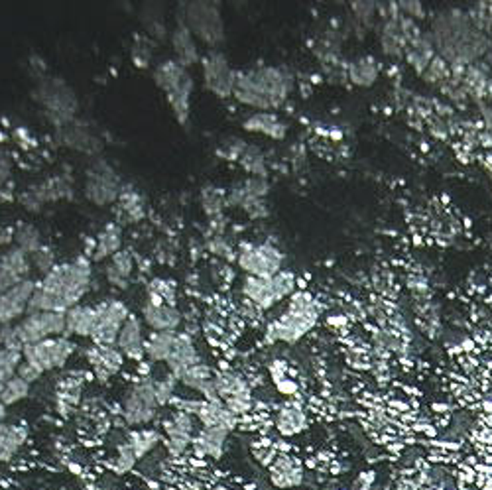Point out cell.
I'll use <instances>...</instances> for the list:
<instances>
[{"label":"cell","mask_w":492,"mask_h":490,"mask_svg":"<svg viewBox=\"0 0 492 490\" xmlns=\"http://www.w3.org/2000/svg\"><path fill=\"white\" fill-rule=\"evenodd\" d=\"M270 480L278 489H294L304 482V466L299 459L290 455H278L270 465Z\"/></svg>","instance_id":"ffe728a7"},{"label":"cell","mask_w":492,"mask_h":490,"mask_svg":"<svg viewBox=\"0 0 492 490\" xmlns=\"http://www.w3.org/2000/svg\"><path fill=\"white\" fill-rule=\"evenodd\" d=\"M36 288L37 282L30 278L0 294V325H12L24 317Z\"/></svg>","instance_id":"4fadbf2b"},{"label":"cell","mask_w":492,"mask_h":490,"mask_svg":"<svg viewBox=\"0 0 492 490\" xmlns=\"http://www.w3.org/2000/svg\"><path fill=\"white\" fill-rule=\"evenodd\" d=\"M75 351H77V344L69 337H53L42 343L26 344L22 356L26 362L34 365L42 372H51V370L65 367L69 358L75 355Z\"/></svg>","instance_id":"9c48e42d"},{"label":"cell","mask_w":492,"mask_h":490,"mask_svg":"<svg viewBox=\"0 0 492 490\" xmlns=\"http://www.w3.org/2000/svg\"><path fill=\"white\" fill-rule=\"evenodd\" d=\"M97 325V306H75L65 313V337L91 339Z\"/></svg>","instance_id":"44dd1931"},{"label":"cell","mask_w":492,"mask_h":490,"mask_svg":"<svg viewBox=\"0 0 492 490\" xmlns=\"http://www.w3.org/2000/svg\"><path fill=\"white\" fill-rule=\"evenodd\" d=\"M177 20H182L193 36L211 48L225 42V22L219 2H182Z\"/></svg>","instance_id":"5b68a950"},{"label":"cell","mask_w":492,"mask_h":490,"mask_svg":"<svg viewBox=\"0 0 492 490\" xmlns=\"http://www.w3.org/2000/svg\"><path fill=\"white\" fill-rule=\"evenodd\" d=\"M292 91V77L280 67H258L248 71H236L233 98L236 103L270 112L280 109Z\"/></svg>","instance_id":"7a4b0ae2"},{"label":"cell","mask_w":492,"mask_h":490,"mask_svg":"<svg viewBox=\"0 0 492 490\" xmlns=\"http://www.w3.org/2000/svg\"><path fill=\"white\" fill-rule=\"evenodd\" d=\"M201 73H203L205 89L213 93L215 97L222 98V100L233 97L236 71L222 51L211 49L201 58Z\"/></svg>","instance_id":"30bf717a"},{"label":"cell","mask_w":492,"mask_h":490,"mask_svg":"<svg viewBox=\"0 0 492 490\" xmlns=\"http://www.w3.org/2000/svg\"><path fill=\"white\" fill-rule=\"evenodd\" d=\"M184 321L182 311L177 306H168L164 301L148 299L142 306V323L148 325L152 331H177Z\"/></svg>","instance_id":"e0dca14e"},{"label":"cell","mask_w":492,"mask_h":490,"mask_svg":"<svg viewBox=\"0 0 492 490\" xmlns=\"http://www.w3.org/2000/svg\"><path fill=\"white\" fill-rule=\"evenodd\" d=\"M132 313L121 299H105L97 304V325L91 335L93 344H116L118 333Z\"/></svg>","instance_id":"8fae6325"},{"label":"cell","mask_w":492,"mask_h":490,"mask_svg":"<svg viewBox=\"0 0 492 490\" xmlns=\"http://www.w3.org/2000/svg\"><path fill=\"white\" fill-rule=\"evenodd\" d=\"M240 126L246 132L264 134L268 136V138H274V140H282L288 134V126L274 112H252V114L246 116Z\"/></svg>","instance_id":"603a6c76"},{"label":"cell","mask_w":492,"mask_h":490,"mask_svg":"<svg viewBox=\"0 0 492 490\" xmlns=\"http://www.w3.org/2000/svg\"><path fill=\"white\" fill-rule=\"evenodd\" d=\"M179 331H152L146 337L144 353L150 362H166L173 351V343Z\"/></svg>","instance_id":"4316f807"},{"label":"cell","mask_w":492,"mask_h":490,"mask_svg":"<svg viewBox=\"0 0 492 490\" xmlns=\"http://www.w3.org/2000/svg\"><path fill=\"white\" fill-rule=\"evenodd\" d=\"M22 360H24L22 351L2 349V347H0V392H2V388L6 386V382L16 376V370H18Z\"/></svg>","instance_id":"74e56055"},{"label":"cell","mask_w":492,"mask_h":490,"mask_svg":"<svg viewBox=\"0 0 492 490\" xmlns=\"http://www.w3.org/2000/svg\"><path fill=\"white\" fill-rule=\"evenodd\" d=\"M14 243L20 250H24L28 256H32L42 248V234L37 231L36 225L32 222H18L14 229Z\"/></svg>","instance_id":"836d02e7"},{"label":"cell","mask_w":492,"mask_h":490,"mask_svg":"<svg viewBox=\"0 0 492 490\" xmlns=\"http://www.w3.org/2000/svg\"><path fill=\"white\" fill-rule=\"evenodd\" d=\"M272 286H274L278 301H282L285 297H292L295 294V286H297L295 274L290 270H282L276 276H272Z\"/></svg>","instance_id":"b9f144b4"},{"label":"cell","mask_w":492,"mask_h":490,"mask_svg":"<svg viewBox=\"0 0 492 490\" xmlns=\"http://www.w3.org/2000/svg\"><path fill=\"white\" fill-rule=\"evenodd\" d=\"M4 417H6V405L0 404V423H4Z\"/></svg>","instance_id":"f5cc1de1"},{"label":"cell","mask_w":492,"mask_h":490,"mask_svg":"<svg viewBox=\"0 0 492 490\" xmlns=\"http://www.w3.org/2000/svg\"><path fill=\"white\" fill-rule=\"evenodd\" d=\"M152 77L158 89L166 93L168 105L175 114V121L185 126L191 116V95L195 89L189 69L175 60H164L154 67Z\"/></svg>","instance_id":"277c9868"},{"label":"cell","mask_w":492,"mask_h":490,"mask_svg":"<svg viewBox=\"0 0 492 490\" xmlns=\"http://www.w3.org/2000/svg\"><path fill=\"white\" fill-rule=\"evenodd\" d=\"M201 207L211 219L221 217L222 211L227 207V191H222L215 185H205L201 191Z\"/></svg>","instance_id":"d590c367"},{"label":"cell","mask_w":492,"mask_h":490,"mask_svg":"<svg viewBox=\"0 0 492 490\" xmlns=\"http://www.w3.org/2000/svg\"><path fill=\"white\" fill-rule=\"evenodd\" d=\"M236 266L245 272L246 276L254 278H272L282 272L283 254L278 246L270 243L260 245H240L236 252Z\"/></svg>","instance_id":"52a82bcc"},{"label":"cell","mask_w":492,"mask_h":490,"mask_svg":"<svg viewBox=\"0 0 492 490\" xmlns=\"http://www.w3.org/2000/svg\"><path fill=\"white\" fill-rule=\"evenodd\" d=\"M142 325H144L142 319L130 315L118 333V341H116V349L123 353L124 358L134 360V362H142L146 358V353H144L146 337H144Z\"/></svg>","instance_id":"ac0fdd59"},{"label":"cell","mask_w":492,"mask_h":490,"mask_svg":"<svg viewBox=\"0 0 492 490\" xmlns=\"http://www.w3.org/2000/svg\"><path fill=\"white\" fill-rule=\"evenodd\" d=\"M134 272V258L128 250H121L111 258V262L105 268V276L111 286L118 288V290H128L130 283V276Z\"/></svg>","instance_id":"484cf974"},{"label":"cell","mask_w":492,"mask_h":490,"mask_svg":"<svg viewBox=\"0 0 492 490\" xmlns=\"http://www.w3.org/2000/svg\"><path fill=\"white\" fill-rule=\"evenodd\" d=\"M207 250H209L213 256L225 258V260H233V258L236 256L233 246L229 245V240H227L222 234H215L213 238L207 240ZM234 260H236V258H234Z\"/></svg>","instance_id":"f6af8a7d"},{"label":"cell","mask_w":492,"mask_h":490,"mask_svg":"<svg viewBox=\"0 0 492 490\" xmlns=\"http://www.w3.org/2000/svg\"><path fill=\"white\" fill-rule=\"evenodd\" d=\"M136 461H138V457L132 451V447L128 443H123V445H118V459L114 463V471L118 475H124V473H128L136 465Z\"/></svg>","instance_id":"bcb514c9"},{"label":"cell","mask_w":492,"mask_h":490,"mask_svg":"<svg viewBox=\"0 0 492 490\" xmlns=\"http://www.w3.org/2000/svg\"><path fill=\"white\" fill-rule=\"evenodd\" d=\"M170 42H172V48L175 51V62L182 63L184 67H191L195 63H201V55H199V49H197L195 36L189 32V28L177 20V24L173 28V32L170 34Z\"/></svg>","instance_id":"7402d4cb"},{"label":"cell","mask_w":492,"mask_h":490,"mask_svg":"<svg viewBox=\"0 0 492 490\" xmlns=\"http://www.w3.org/2000/svg\"><path fill=\"white\" fill-rule=\"evenodd\" d=\"M121 189H123V185L118 182L116 173L112 172L105 161H100V164L97 161L93 166V170L87 173L83 193L93 205L105 207V205H111L114 201H118Z\"/></svg>","instance_id":"7c38bea8"},{"label":"cell","mask_w":492,"mask_h":490,"mask_svg":"<svg viewBox=\"0 0 492 490\" xmlns=\"http://www.w3.org/2000/svg\"><path fill=\"white\" fill-rule=\"evenodd\" d=\"M16 376H18V378H22L24 382H28V384L32 386L34 382H37V380L44 376V372H42L39 368L34 367V365H30V362L22 360V362H20V367H18V370H16Z\"/></svg>","instance_id":"681fc988"},{"label":"cell","mask_w":492,"mask_h":490,"mask_svg":"<svg viewBox=\"0 0 492 490\" xmlns=\"http://www.w3.org/2000/svg\"><path fill=\"white\" fill-rule=\"evenodd\" d=\"M14 331L22 347L42 343L53 337H65V313H53V311L26 313L18 323H14Z\"/></svg>","instance_id":"ba28073f"},{"label":"cell","mask_w":492,"mask_h":490,"mask_svg":"<svg viewBox=\"0 0 492 490\" xmlns=\"http://www.w3.org/2000/svg\"><path fill=\"white\" fill-rule=\"evenodd\" d=\"M91 283L93 266L89 258L77 256L71 262H62L37 282L36 292L28 306V313H67L71 307L81 304V299L91 290Z\"/></svg>","instance_id":"6da1fadb"},{"label":"cell","mask_w":492,"mask_h":490,"mask_svg":"<svg viewBox=\"0 0 492 490\" xmlns=\"http://www.w3.org/2000/svg\"><path fill=\"white\" fill-rule=\"evenodd\" d=\"M0 347L2 349H14V351H24L22 343L18 341L12 325H0Z\"/></svg>","instance_id":"c3c4849f"},{"label":"cell","mask_w":492,"mask_h":490,"mask_svg":"<svg viewBox=\"0 0 492 490\" xmlns=\"http://www.w3.org/2000/svg\"><path fill=\"white\" fill-rule=\"evenodd\" d=\"M276 384V388L280 390L282 394H288V396H292V394L297 392V384H295L294 380H290L288 376H283V378H280L278 382H274Z\"/></svg>","instance_id":"816d5d0a"},{"label":"cell","mask_w":492,"mask_h":490,"mask_svg":"<svg viewBox=\"0 0 492 490\" xmlns=\"http://www.w3.org/2000/svg\"><path fill=\"white\" fill-rule=\"evenodd\" d=\"M199 362H203L201 355L197 353V347L193 343V337L189 333L179 331L175 337L173 343V351L170 358L166 360V367L172 372L175 378H179L185 370H189L191 367H195Z\"/></svg>","instance_id":"d6986e66"},{"label":"cell","mask_w":492,"mask_h":490,"mask_svg":"<svg viewBox=\"0 0 492 490\" xmlns=\"http://www.w3.org/2000/svg\"><path fill=\"white\" fill-rule=\"evenodd\" d=\"M160 408L154 388L152 376H140L134 380L130 390L123 400V417L128 426H144L156 417V410Z\"/></svg>","instance_id":"8992f818"},{"label":"cell","mask_w":492,"mask_h":490,"mask_svg":"<svg viewBox=\"0 0 492 490\" xmlns=\"http://www.w3.org/2000/svg\"><path fill=\"white\" fill-rule=\"evenodd\" d=\"M30 262H32V270H36L42 276H46V274H49L51 270L58 266L55 264V250L44 245L37 252H34L30 256Z\"/></svg>","instance_id":"7bdbcfd3"},{"label":"cell","mask_w":492,"mask_h":490,"mask_svg":"<svg viewBox=\"0 0 492 490\" xmlns=\"http://www.w3.org/2000/svg\"><path fill=\"white\" fill-rule=\"evenodd\" d=\"M161 441L160 431L156 429H138V431H130L128 435V445L132 447V451L138 459H142L144 455H148L158 443Z\"/></svg>","instance_id":"e575fe53"},{"label":"cell","mask_w":492,"mask_h":490,"mask_svg":"<svg viewBox=\"0 0 492 490\" xmlns=\"http://www.w3.org/2000/svg\"><path fill=\"white\" fill-rule=\"evenodd\" d=\"M30 272H32V262L24 250L12 246L6 252H2L0 254V294L8 292L10 288L24 280H30Z\"/></svg>","instance_id":"9a60e30c"},{"label":"cell","mask_w":492,"mask_h":490,"mask_svg":"<svg viewBox=\"0 0 492 490\" xmlns=\"http://www.w3.org/2000/svg\"><path fill=\"white\" fill-rule=\"evenodd\" d=\"M118 215L126 222H138L144 219L146 209H144V199L142 195L134 191L132 187L123 185L121 197H118Z\"/></svg>","instance_id":"1f68e13d"},{"label":"cell","mask_w":492,"mask_h":490,"mask_svg":"<svg viewBox=\"0 0 492 490\" xmlns=\"http://www.w3.org/2000/svg\"><path fill=\"white\" fill-rule=\"evenodd\" d=\"M308 426V417L304 414V410L299 405L295 404H288L283 405L282 410L278 412V417H276V428L278 431L285 435V437H292V435H297L299 431H304Z\"/></svg>","instance_id":"f546056e"},{"label":"cell","mask_w":492,"mask_h":490,"mask_svg":"<svg viewBox=\"0 0 492 490\" xmlns=\"http://www.w3.org/2000/svg\"><path fill=\"white\" fill-rule=\"evenodd\" d=\"M175 386H177V378L173 376L170 370H168L166 374L158 376V378H154V388H156L158 404H172V400L175 398Z\"/></svg>","instance_id":"60d3db41"},{"label":"cell","mask_w":492,"mask_h":490,"mask_svg":"<svg viewBox=\"0 0 492 490\" xmlns=\"http://www.w3.org/2000/svg\"><path fill=\"white\" fill-rule=\"evenodd\" d=\"M123 250V227L118 222H107L95 238V250L91 254L93 262H103Z\"/></svg>","instance_id":"d4e9b609"},{"label":"cell","mask_w":492,"mask_h":490,"mask_svg":"<svg viewBox=\"0 0 492 490\" xmlns=\"http://www.w3.org/2000/svg\"><path fill=\"white\" fill-rule=\"evenodd\" d=\"M238 164L243 166V170L246 173H250V177H268V168H266L264 154L254 144L246 146L245 154L240 156Z\"/></svg>","instance_id":"8d00e7d4"},{"label":"cell","mask_w":492,"mask_h":490,"mask_svg":"<svg viewBox=\"0 0 492 490\" xmlns=\"http://www.w3.org/2000/svg\"><path fill=\"white\" fill-rule=\"evenodd\" d=\"M238 311H240V317L243 319H248V321H254V319H258L264 311L260 309V307H256L252 301H248V299H243L240 301V307H238Z\"/></svg>","instance_id":"f907efd6"},{"label":"cell","mask_w":492,"mask_h":490,"mask_svg":"<svg viewBox=\"0 0 492 490\" xmlns=\"http://www.w3.org/2000/svg\"><path fill=\"white\" fill-rule=\"evenodd\" d=\"M28 394H30V384L24 382L22 378H18V376H14V378L8 380L6 386L2 388V392H0V404L10 408V405L26 400Z\"/></svg>","instance_id":"f35d334b"},{"label":"cell","mask_w":492,"mask_h":490,"mask_svg":"<svg viewBox=\"0 0 492 490\" xmlns=\"http://www.w3.org/2000/svg\"><path fill=\"white\" fill-rule=\"evenodd\" d=\"M28 439V429L20 426L0 423V463L10 461Z\"/></svg>","instance_id":"4dcf8cb0"},{"label":"cell","mask_w":492,"mask_h":490,"mask_svg":"<svg viewBox=\"0 0 492 490\" xmlns=\"http://www.w3.org/2000/svg\"><path fill=\"white\" fill-rule=\"evenodd\" d=\"M319 319V307L308 292H295L288 309L266 325V343H297Z\"/></svg>","instance_id":"3957f363"},{"label":"cell","mask_w":492,"mask_h":490,"mask_svg":"<svg viewBox=\"0 0 492 490\" xmlns=\"http://www.w3.org/2000/svg\"><path fill=\"white\" fill-rule=\"evenodd\" d=\"M229 431L222 428H203L193 439V449L197 455H207L219 459L222 455V445L227 441Z\"/></svg>","instance_id":"83f0119b"},{"label":"cell","mask_w":492,"mask_h":490,"mask_svg":"<svg viewBox=\"0 0 492 490\" xmlns=\"http://www.w3.org/2000/svg\"><path fill=\"white\" fill-rule=\"evenodd\" d=\"M243 295L248 301H252L254 306L260 307L262 311H268L278 304V297L272 286V278H254V276H246L243 280Z\"/></svg>","instance_id":"cb8c5ba5"},{"label":"cell","mask_w":492,"mask_h":490,"mask_svg":"<svg viewBox=\"0 0 492 490\" xmlns=\"http://www.w3.org/2000/svg\"><path fill=\"white\" fill-rule=\"evenodd\" d=\"M246 146H248V144H246L245 140H240V138H236V136H231V138H227V140L222 142L221 146L217 148V154H219L222 159L238 161L240 156L245 154Z\"/></svg>","instance_id":"ee69618b"},{"label":"cell","mask_w":492,"mask_h":490,"mask_svg":"<svg viewBox=\"0 0 492 490\" xmlns=\"http://www.w3.org/2000/svg\"><path fill=\"white\" fill-rule=\"evenodd\" d=\"M85 356L100 384H107L114 374L123 370L124 356L116 344H91Z\"/></svg>","instance_id":"2e32d148"},{"label":"cell","mask_w":492,"mask_h":490,"mask_svg":"<svg viewBox=\"0 0 492 490\" xmlns=\"http://www.w3.org/2000/svg\"><path fill=\"white\" fill-rule=\"evenodd\" d=\"M154 58V42L150 40V36L136 37L132 49H130V60L138 69H148L150 63Z\"/></svg>","instance_id":"ab89813d"},{"label":"cell","mask_w":492,"mask_h":490,"mask_svg":"<svg viewBox=\"0 0 492 490\" xmlns=\"http://www.w3.org/2000/svg\"><path fill=\"white\" fill-rule=\"evenodd\" d=\"M39 100L46 105L49 114L60 119V123H67L77 111V98H75L73 91L62 81L49 79L48 83H42Z\"/></svg>","instance_id":"5bb4252c"},{"label":"cell","mask_w":492,"mask_h":490,"mask_svg":"<svg viewBox=\"0 0 492 490\" xmlns=\"http://www.w3.org/2000/svg\"><path fill=\"white\" fill-rule=\"evenodd\" d=\"M60 136H62L63 144L71 150H77V152H87V154H93L100 150L98 146V140L95 136L91 134L89 130H81V128H63L60 130Z\"/></svg>","instance_id":"d6a6232c"},{"label":"cell","mask_w":492,"mask_h":490,"mask_svg":"<svg viewBox=\"0 0 492 490\" xmlns=\"http://www.w3.org/2000/svg\"><path fill=\"white\" fill-rule=\"evenodd\" d=\"M245 191L250 197H258L264 199L270 191V184H268V177H248L246 182H243Z\"/></svg>","instance_id":"7dc6e473"},{"label":"cell","mask_w":492,"mask_h":490,"mask_svg":"<svg viewBox=\"0 0 492 490\" xmlns=\"http://www.w3.org/2000/svg\"><path fill=\"white\" fill-rule=\"evenodd\" d=\"M215 388L222 402L234 398V396H245L250 392V384L246 382L243 374L234 372V370H219L215 372Z\"/></svg>","instance_id":"f1b7e54d"}]
</instances>
